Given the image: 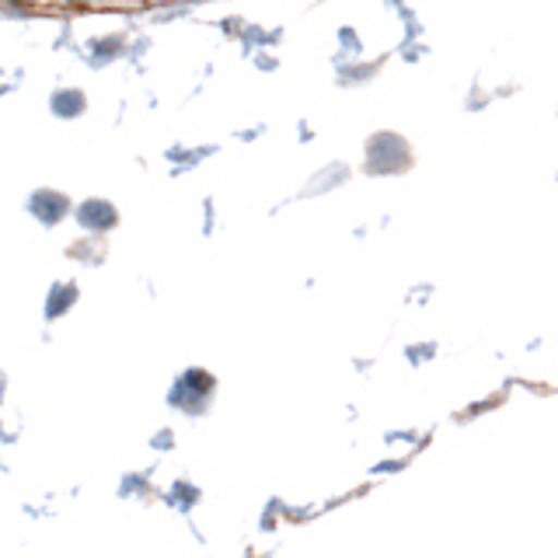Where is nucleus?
I'll list each match as a JSON object with an SVG mask.
<instances>
[{
    "label": "nucleus",
    "instance_id": "1",
    "mask_svg": "<svg viewBox=\"0 0 558 558\" xmlns=\"http://www.w3.org/2000/svg\"><path fill=\"white\" fill-rule=\"evenodd\" d=\"M87 8H126V11H136L144 8V0H84Z\"/></svg>",
    "mask_w": 558,
    "mask_h": 558
},
{
    "label": "nucleus",
    "instance_id": "2",
    "mask_svg": "<svg viewBox=\"0 0 558 558\" xmlns=\"http://www.w3.org/2000/svg\"><path fill=\"white\" fill-rule=\"evenodd\" d=\"M39 8H49V4H70V0H35Z\"/></svg>",
    "mask_w": 558,
    "mask_h": 558
}]
</instances>
